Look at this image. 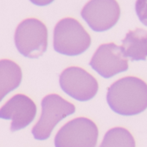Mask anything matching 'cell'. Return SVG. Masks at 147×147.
Masks as SVG:
<instances>
[{
	"label": "cell",
	"mask_w": 147,
	"mask_h": 147,
	"mask_svg": "<svg viewBox=\"0 0 147 147\" xmlns=\"http://www.w3.org/2000/svg\"><path fill=\"white\" fill-rule=\"evenodd\" d=\"M107 101L118 114H138L147 108V84L134 76L121 78L108 88Z\"/></svg>",
	"instance_id": "6da1fadb"
},
{
	"label": "cell",
	"mask_w": 147,
	"mask_h": 147,
	"mask_svg": "<svg viewBox=\"0 0 147 147\" xmlns=\"http://www.w3.org/2000/svg\"><path fill=\"white\" fill-rule=\"evenodd\" d=\"M120 9L115 0H90L83 7L82 16L94 31H105L118 22Z\"/></svg>",
	"instance_id": "52a82bcc"
},
{
	"label": "cell",
	"mask_w": 147,
	"mask_h": 147,
	"mask_svg": "<svg viewBox=\"0 0 147 147\" xmlns=\"http://www.w3.org/2000/svg\"><path fill=\"white\" fill-rule=\"evenodd\" d=\"M100 147H136V144L127 129L113 127L106 132Z\"/></svg>",
	"instance_id": "7c38bea8"
},
{
	"label": "cell",
	"mask_w": 147,
	"mask_h": 147,
	"mask_svg": "<svg viewBox=\"0 0 147 147\" xmlns=\"http://www.w3.org/2000/svg\"><path fill=\"white\" fill-rule=\"evenodd\" d=\"M21 81V67L11 60H0V101L6 94L18 88Z\"/></svg>",
	"instance_id": "8fae6325"
},
{
	"label": "cell",
	"mask_w": 147,
	"mask_h": 147,
	"mask_svg": "<svg viewBox=\"0 0 147 147\" xmlns=\"http://www.w3.org/2000/svg\"><path fill=\"white\" fill-rule=\"evenodd\" d=\"M15 44L19 53L25 57L37 58L41 56L47 49L46 26L35 18L23 21L17 28Z\"/></svg>",
	"instance_id": "5b68a950"
},
{
	"label": "cell",
	"mask_w": 147,
	"mask_h": 147,
	"mask_svg": "<svg viewBox=\"0 0 147 147\" xmlns=\"http://www.w3.org/2000/svg\"><path fill=\"white\" fill-rule=\"evenodd\" d=\"M30 1L36 5H46L50 4L53 0H30Z\"/></svg>",
	"instance_id": "5bb4252c"
},
{
	"label": "cell",
	"mask_w": 147,
	"mask_h": 147,
	"mask_svg": "<svg viewBox=\"0 0 147 147\" xmlns=\"http://www.w3.org/2000/svg\"><path fill=\"white\" fill-rule=\"evenodd\" d=\"M89 65L100 76L111 78L128 69V61L120 47L114 43L100 45L94 54Z\"/></svg>",
	"instance_id": "ba28073f"
},
{
	"label": "cell",
	"mask_w": 147,
	"mask_h": 147,
	"mask_svg": "<svg viewBox=\"0 0 147 147\" xmlns=\"http://www.w3.org/2000/svg\"><path fill=\"white\" fill-rule=\"evenodd\" d=\"M99 130L88 118H76L65 124L55 137V147H95Z\"/></svg>",
	"instance_id": "277c9868"
},
{
	"label": "cell",
	"mask_w": 147,
	"mask_h": 147,
	"mask_svg": "<svg viewBox=\"0 0 147 147\" xmlns=\"http://www.w3.org/2000/svg\"><path fill=\"white\" fill-rule=\"evenodd\" d=\"M36 114V104L24 94L14 95L0 108V119H11L12 121L11 131L25 128L34 120Z\"/></svg>",
	"instance_id": "9c48e42d"
},
{
	"label": "cell",
	"mask_w": 147,
	"mask_h": 147,
	"mask_svg": "<svg viewBox=\"0 0 147 147\" xmlns=\"http://www.w3.org/2000/svg\"><path fill=\"white\" fill-rule=\"evenodd\" d=\"M91 44V38L82 25L73 18H64L54 30V49L56 52L75 56L85 52Z\"/></svg>",
	"instance_id": "7a4b0ae2"
},
{
	"label": "cell",
	"mask_w": 147,
	"mask_h": 147,
	"mask_svg": "<svg viewBox=\"0 0 147 147\" xmlns=\"http://www.w3.org/2000/svg\"><path fill=\"white\" fill-rule=\"evenodd\" d=\"M135 8L139 20L147 26V0H137Z\"/></svg>",
	"instance_id": "4fadbf2b"
},
{
	"label": "cell",
	"mask_w": 147,
	"mask_h": 147,
	"mask_svg": "<svg viewBox=\"0 0 147 147\" xmlns=\"http://www.w3.org/2000/svg\"><path fill=\"white\" fill-rule=\"evenodd\" d=\"M120 49L131 61H144L147 57V31L136 29L129 31L122 41Z\"/></svg>",
	"instance_id": "30bf717a"
},
{
	"label": "cell",
	"mask_w": 147,
	"mask_h": 147,
	"mask_svg": "<svg viewBox=\"0 0 147 147\" xmlns=\"http://www.w3.org/2000/svg\"><path fill=\"white\" fill-rule=\"evenodd\" d=\"M61 89L73 99L87 101L93 99L99 89L96 79L79 67H70L64 69L60 76Z\"/></svg>",
	"instance_id": "8992f818"
},
{
	"label": "cell",
	"mask_w": 147,
	"mask_h": 147,
	"mask_svg": "<svg viewBox=\"0 0 147 147\" xmlns=\"http://www.w3.org/2000/svg\"><path fill=\"white\" fill-rule=\"evenodd\" d=\"M76 112V107L58 94H49L42 100V113L38 122L32 128V134L37 140L47 139L55 126L64 118Z\"/></svg>",
	"instance_id": "3957f363"
}]
</instances>
